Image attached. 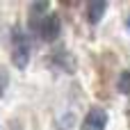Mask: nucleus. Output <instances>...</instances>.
<instances>
[{
    "label": "nucleus",
    "mask_w": 130,
    "mask_h": 130,
    "mask_svg": "<svg viewBox=\"0 0 130 130\" xmlns=\"http://www.w3.org/2000/svg\"><path fill=\"white\" fill-rule=\"evenodd\" d=\"M11 62L21 71L27 69V64H30V41L18 25L11 30Z\"/></svg>",
    "instance_id": "obj_1"
},
{
    "label": "nucleus",
    "mask_w": 130,
    "mask_h": 130,
    "mask_svg": "<svg viewBox=\"0 0 130 130\" xmlns=\"http://www.w3.org/2000/svg\"><path fill=\"white\" fill-rule=\"evenodd\" d=\"M37 32H39V37H41L46 43L57 41L59 34H62V18H59L57 14H46V16L37 23Z\"/></svg>",
    "instance_id": "obj_2"
},
{
    "label": "nucleus",
    "mask_w": 130,
    "mask_h": 130,
    "mask_svg": "<svg viewBox=\"0 0 130 130\" xmlns=\"http://www.w3.org/2000/svg\"><path fill=\"white\" fill-rule=\"evenodd\" d=\"M107 121H110V117H107L105 107H91L85 114V119L80 123V130H105L107 128Z\"/></svg>",
    "instance_id": "obj_3"
},
{
    "label": "nucleus",
    "mask_w": 130,
    "mask_h": 130,
    "mask_svg": "<svg viewBox=\"0 0 130 130\" xmlns=\"http://www.w3.org/2000/svg\"><path fill=\"white\" fill-rule=\"evenodd\" d=\"M105 9H107V2H103V0H91V2H87V21H89L91 25L101 23Z\"/></svg>",
    "instance_id": "obj_4"
},
{
    "label": "nucleus",
    "mask_w": 130,
    "mask_h": 130,
    "mask_svg": "<svg viewBox=\"0 0 130 130\" xmlns=\"http://www.w3.org/2000/svg\"><path fill=\"white\" fill-rule=\"evenodd\" d=\"M117 89H119V94H123V96L130 94V71H121V73H119Z\"/></svg>",
    "instance_id": "obj_5"
},
{
    "label": "nucleus",
    "mask_w": 130,
    "mask_h": 130,
    "mask_svg": "<svg viewBox=\"0 0 130 130\" xmlns=\"http://www.w3.org/2000/svg\"><path fill=\"white\" fill-rule=\"evenodd\" d=\"M7 87H9V73H7V69H5V66L0 64V98L5 96Z\"/></svg>",
    "instance_id": "obj_6"
},
{
    "label": "nucleus",
    "mask_w": 130,
    "mask_h": 130,
    "mask_svg": "<svg viewBox=\"0 0 130 130\" xmlns=\"http://www.w3.org/2000/svg\"><path fill=\"white\" fill-rule=\"evenodd\" d=\"M126 25H128V27H130V18H128V21H126Z\"/></svg>",
    "instance_id": "obj_7"
}]
</instances>
